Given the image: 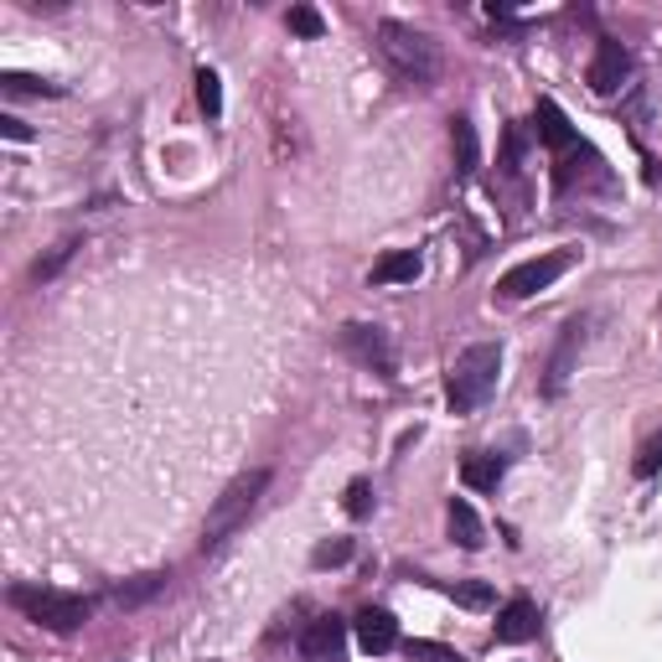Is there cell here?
I'll list each match as a JSON object with an SVG mask.
<instances>
[{
    "instance_id": "obj_1",
    "label": "cell",
    "mask_w": 662,
    "mask_h": 662,
    "mask_svg": "<svg viewBox=\"0 0 662 662\" xmlns=\"http://www.w3.org/2000/svg\"><path fill=\"white\" fill-rule=\"evenodd\" d=\"M378 53H384L388 73L404 89H435L441 83V47L430 32L409 26V21H384L378 26Z\"/></svg>"
},
{
    "instance_id": "obj_2",
    "label": "cell",
    "mask_w": 662,
    "mask_h": 662,
    "mask_svg": "<svg viewBox=\"0 0 662 662\" xmlns=\"http://www.w3.org/2000/svg\"><path fill=\"white\" fill-rule=\"evenodd\" d=\"M270 492V471L264 466H254V471H243V477H233L228 487H222V496H213V507H207V523H203V549H218V544H228V538L239 534L243 523H249V513L259 507V496Z\"/></svg>"
},
{
    "instance_id": "obj_3",
    "label": "cell",
    "mask_w": 662,
    "mask_h": 662,
    "mask_svg": "<svg viewBox=\"0 0 662 662\" xmlns=\"http://www.w3.org/2000/svg\"><path fill=\"white\" fill-rule=\"evenodd\" d=\"M496 373H502V347L496 342H477L456 357L450 368V384H445V404L450 414H471V409L487 404V393L496 388Z\"/></svg>"
},
{
    "instance_id": "obj_4",
    "label": "cell",
    "mask_w": 662,
    "mask_h": 662,
    "mask_svg": "<svg viewBox=\"0 0 662 662\" xmlns=\"http://www.w3.org/2000/svg\"><path fill=\"white\" fill-rule=\"evenodd\" d=\"M11 606L26 610L47 631H78L93 616L89 595H62V590H37V585H16L11 590Z\"/></svg>"
},
{
    "instance_id": "obj_5",
    "label": "cell",
    "mask_w": 662,
    "mask_h": 662,
    "mask_svg": "<svg viewBox=\"0 0 662 662\" xmlns=\"http://www.w3.org/2000/svg\"><path fill=\"white\" fill-rule=\"evenodd\" d=\"M574 264V254L570 249H553V254H538V259H523L517 270H507V275L496 279V295L502 300H528V295H538V290H549L553 279L564 275Z\"/></svg>"
},
{
    "instance_id": "obj_6",
    "label": "cell",
    "mask_w": 662,
    "mask_h": 662,
    "mask_svg": "<svg viewBox=\"0 0 662 662\" xmlns=\"http://www.w3.org/2000/svg\"><path fill=\"white\" fill-rule=\"evenodd\" d=\"M342 347L363 363V368H373V373H384V378H393V342H388V331L384 327H368V321H347L342 327Z\"/></svg>"
},
{
    "instance_id": "obj_7",
    "label": "cell",
    "mask_w": 662,
    "mask_h": 662,
    "mask_svg": "<svg viewBox=\"0 0 662 662\" xmlns=\"http://www.w3.org/2000/svg\"><path fill=\"white\" fill-rule=\"evenodd\" d=\"M626 78H631V53H626L621 42H601V47H595V57H590V73H585V83L595 93H601V99H610V93L621 89Z\"/></svg>"
},
{
    "instance_id": "obj_8",
    "label": "cell",
    "mask_w": 662,
    "mask_h": 662,
    "mask_svg": "<svg viewBox=\"0 0 662 662\" xmlns=\"http://www.w3.org/2000/svg\"><path fill=\"white\" fill-rule=\"evenodd\" d=\"M342 642H347V621H342V616H316V621L300 631V658L306 662H336Z\"/></svg>"
},
{
    "instance_id": "obj_9",
    "label": "cell",
    "mask_w": 662,
    "mask_h": 662,
    "mask_svg": "<svg viewBox=\"0 0 662 662\" xmlns=\"http://www.w3.org/2000/svg\"><path fill=\"white\" fill-rule=\"evenodd\" d=\"M534 135H538V146H549L553 156H570V150H580V135H574V125L564 119V110H559L553 99H538Z\"/></svg>"
},
{
    "instance_id": "obj_10",
    "label": "cell",
    "mask_w": 662,
    "mask_h": 662,
    "mask_svg": "<svg viewBox=\"0 0 662 662\" xmlns=\"http://www.w3.org/2000/svg\"><path fill=\"white\" fill-rule=\"evenodd\" d=\"M538 637V606L534 601H507L496 610V642L502 647H523Z\"/></svg>"
},
{
    "instance_id": "obj_11",
    "label": "cell",
    "mask_w": 662,
    "mask_h": 662,
    "mask_svg": "<svg viewBox=\"0 0 662 662\" xmlns=\"http://www.w3.org/2000/svg\"><path fill=\"white\" fill-rule=\"evenodd\" d=\"M357 642H363L368 658H384V652L399 647V621H393L384 606H368L363 616H357Z\"/></svg>"
},
{
    "instance_id": "obj_12",
    "label": "cell",
    "mask_w": 662,
    "mask_h": 662,
    "mask_svg": "<svg viewBox=\"0 0 662 662\" xmlns=\"http://www.w3.org/2000/svg\"><path fill=\"white\" fill-rule=\"evenodd\" d=\"M580 342H585V327L580 321H570V327L559 331V347H553V363H549V378H544V393H564V384H570L574 373V357H580Z\"/></svg>"
},
{
    "instance_id": "obj_13",
    "label": "cell",
    "mask_w": 662,
    "mask_h": 662,
    "mask_svg": "<svg viewBox=\"0 0 662 662\" xmlns=\"http://www.w3.org/2000/svg\"><path fill=\"white\" fill-rule=\"evenodd\" d=\"M420 270H424L420 249H393V254H384L373 264V285H414Z\"/></svg>"
},
{
    "instance_id": "obj_14",
    "label": "cell",
    "mask_w": 662,
    "mask_h": 662,
    "mask_svg": "<svg viewBox=\"0 0 662 662\" xmlns=\"http://www.w3.org/2000/svg\"><path fill=\"white\" fill-rule=\"evenodd\" d=\"M502 471H507V460L496 456V450H471V456L460 460V481H466L471 492H496Z\"/></svg>"
},
{
    "instance_id": "obj_15",
    "label": "cell",
    "mask_w": 662,
    "mask_h": 662,
    "mask_svg": "<svg viewBox=\"0 0 662 662\" xmlns=\"http://www.w3.org/2000/svg\"><path fill=\"white\" fill-rule=\"evenodd\" d=\"M450 146H456V171H466V176H471V171L481 166V140H477V125H471L466 114H456V119H450Z\"/></svg>"
},
{
    "instance_id": "obj_16",
    "label": "cell",
    "mask_w": 662,
    "mask_h": 662,
    "mask_svg": "<svg viewBox=\"0 0 662 662\" xmlns=\"http://www.w3.org/2000/svg\"><path fill=\"white\" fill-rule=\"evenodd\" d=\"M450 538H456L460 549H481V544H487V534H481V517H477V507H471L466 496H456V502H450Z\"/></svg>"
},
{
    "instance_id": "obj_17",
    "label": "cell",
    "mask_w": 662,
    "mask_h": 662,
    "mask_svg": "<svg viewBox=\"0 0 662 662\" xmlns=\"http://www.w3.org/2000/svg\"><path fill=\"white\" fill-rule=\"evenodd\" d=\"M161 590H166V574H140V580H129V585H114L110 601L114 606H140V601L161 595Z\"/></svg>"
},
{
    "instance_id": "obj_18",
    "label": "cell",
    "mask_w": 662,
    "mask_h": 662,
    "mask_svg": "<svg viewBox=\"0 0 662 662\" xmlns=\"http://www.w3.org/2000/svg\"><path fill=\"white\" fill-rule=\"evenodd\" d=\"M197 104H203L207 119H218V114H222V78L213 73V68L197 73Z\"/></svg>"
},
{
    "instance_id": "obj_19",
    "label": "cell",
    "mask_w": 662,
    "mask_h": 662,
    "mask_svg": "<svg viewBox=\"0 0 662 662\" xmlns=\"http://www.w3.org/2000/svg\"><path fill=\"white\" fill-rule=\"evenodd\" d=\"M73 249H78V239H62V243H57V249H53V254H47V259H42V264H37V270H32V279H37V285H47V279H53L57 270H62V264L73 259Z\"/></svg>"
},
{
    "instance_id": "obj_20",
    "label": "cell",
    "mask_w": 662,
    "mask_h": 662,
    "mask_svg": "<svg viewBox=\"0 0 662 662\" xmlns=\"http://www.w3.org/2000/svg\"><path fill=\"white\" fill-rule=\"evenodd\" d=\"M352 559V538H331V544H321V549L311 553L316 570H331V564H347Z\"/></svg>"
},
{
    "instance_id": "obj_21",
    "label": "cell",
    "mask_w": 662,
    "mask_h": 662,
    "mask_svg": "<svg viewBox=\"0 0 662 662\" xmlns=\"http://www.w3.org/2000/svg\"><path fill=\"white\" fill-rule=\"evenodd\" d=\"M0 89L5 93H62L57 83H42V78H26V73H0Z\"/></svg>"
},
{
    "instance_id": "obj_22",
    "label": "cell",
    "mask_w": 662,
    "mask_h": 662,
    "mask_svg": "<svg viewBox=\"0 0 662 662\" xmlns=\"http://www.w3.org/2000/svg\"><path fill=\"white\" fill-rule=\"evenodd\" d=\"M404 652H409V662H460V652H450L441 642H409Z\"/></svg>"
},
{
    "instance_id": "obj_23",
    "label": "cell",
    "mask_w": 662,
    "mask_h": 662,
    "mask_svg": "<svg viewBox=\"0 0 662 662\" xmlns=\"http://www.w3.org/2000/svg\"><path fill=\"white\" fill-rule=\"evenodd\" d=\"M290 32H300V37H321V32H327V21L316 16L311 5H295V11H290Z\"/></svg>"
},
{
    "instance_id": "obj_24",
    "label": "cell",
    "mask_w": 662,
    "mask_h": 662,
    "mask_svg": "<svg viewBox=\"0 0 662 662\" xmlns=\"http://www.w3.org/2000/svg\"><path fill=\"white\" fill-rule=\"evenodd\" d=\"M450 595H456L460 606H471V610L492 606V585H450Z\"/></svg>"
},
{
    "instance_id": "obj_25",
    "label": "cell",
    "mask_w": 662,
    "mask_h": 662,
    "mask_svg": "<svg viewBox=\"0 0 662 662\" xmlns=\"http://www.w3.org/2000/svg\"><path fill=\"white\" fill-rule=\"evenodd\" d=\"M347 513L352 517H368L373 513V487H368V481H352V487H347Z\"/></svg>"
},
{
    "instance_id": "obj_26",
    "label": "cell",
    "mask_w": 662,
    "mask_h": 662,
    "mask_svg": "<svg viewBox=\"0 0 662 662\" xmlns=\"http://www.w3.org/2000/svg\"><path fill=\"white\" fill-rule=\"evenodd\" d=\"M517 161H523V129H507V146H502V171H517Z\"/></svg>"
},
{
    "instance_id": "obj_27",
    "label": "cell",
    "mask_w": 662,
    "mask_h": 662,
    "mask_svg": "<svg viewBox=\"0 0 662 662\" xmlns=\"http://www.w3.org/2000/svg\"><path fill=\"white\" fill-rule=\"evenodd\" d=\"M0 129H5V140H32V125L16 114H0Z\"/></svg>"
},
{
    "instance_id": "obj_28",
    "label": "cell",
    "mask_w": 662,
    "mask_h": 662,
    "mask_svg": "<svg viewBox=\"0 0 662 662\" xmlns=\"http://www.w3.org/2000/svg\"><path fill=\"white\" fill-rule=\"evenodd\" d=\"M658 460H662V441H652L642 450V460H637V471H642V477H652V471H658Z\"/></svg>"
}]
</instances>
